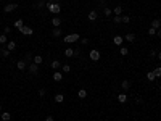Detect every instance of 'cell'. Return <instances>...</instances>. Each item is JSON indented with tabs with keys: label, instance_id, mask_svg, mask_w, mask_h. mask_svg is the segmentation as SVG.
I'll return each mask as SVG.
<instances>
[{
	"label": "cell",
	"instance_id": "obj_24",
	"mask_svg": "<svg viewBox=\"0 0 161 121\" xmlns=\"http://www.w3.org/2000/svg\"><path fill=\"white\" fill-rule=\"evenodd\" d=\"M50 66H52V68H53V70H56V68H60V66H61V63H60V62H58V60H53V62H52V63H50Z\"/></svg>",
	"mask_w": 161,
	"mask_h": 121
},
{
	"label": "cell",
	"instance_id": "obj_22",
	"mask_svg": "<svg viewBox=\"0 0 161 121\" xmlns=\"http://www.w3.org/2000/svg\"><path fill=\"white\" fill-rule=\"evenodd\" d=\"M118 100H119V103H126V102H127V95H126V94H119Z\"/></svg>",
	"mask_w": 161,
	"mask_h": 121
},
{
	"label": "cell",
	"instance_id": "obj_6",
	"mask_svg": "<svg viewBox=\"0 0 161 121\" xmlns=\"http://www.w3.org/2000/svg\"><path fill=\"white\" fill-rule=\"evenodd\" d=\"M26 66H28V62H26V60H19V62H16V68H18L19 71L26 70Z\"/></svg>",
	"mask_w": 161,
	"mask_h": 121
},
{
	"label": "cell",
	"instance_id": "obj_28",
	"mask_svg": "<svg viewBox=\"0 0 161 121\" xmlns=\"http://www.w3.org/2000/svg\"><path fill=\"white\" fill-rule=\"evenodd\" d=\"M147 79H148V81H155V79H156V77H155V73H153V71H148V73H147Z\"/></svg>",
	"mask_w": 161,
	"mask_h": 121
},
{
	"label": "cell",
	"instance_id": "obj_27",
	"mask_svg": "<svg viewBox=\"0 0 161 121\" xmlns=\"http://www.w3.org/2000/svg\"><path fill=\"white\" fill-rule=\"evenodd\" d=\"M42 62H43V60H42L40 55H36V57H34V60H32V63H36V65H40Z\"/></svg>",
	"mask_w": 161,
	"mask_h": 121
},
{
	"label": "cell",
	"instance_id": "obj_9",
	"mask_svg": "<svg viewBox=\"0 0 161 121\" xmlns=\"http://www.w3.org/2000/svg\"><path fill=\"white\" fill-rule=\"evenodd\" d=\"M113 42H114V45H123V42H124V37H121V36H114V39H113Z\"/></svg>",
	"mask_w": 161,
	"mask_h": 121
},
{
	"label": "cell",
	"instance_id": "obj_43",
	"mask_svg": "<svg viewBox=\"0 0 161 121\" xmlns=\"http://www.w3.org/2000/svg\"><path fill=\"white\" fill-rule=\"evenodd\" d=\"M158 58H159V60H161V52H159V53H158Z\"/></svg>",
	"mask_w": 161,
	"mask_h": 121
},
{
	"label": "cell",
	"instance_id": "obj_1",
	"mask_svg": "<svg viewBox=\"0 0 161 121\" xmlns=\"http://www.w3.org/2000/svg\"><path fill=\"white\" fill-rule=\"evenodd\" d=\"M47 8H49V11L53 13L55 16H58V13L61 11V5H60V3H56V2H53V0H49V3H47Z\"/></svg>",
	"mask_w": 161,
	"mask_h": 121
},
{
	"label": "cell",
	"instance_id": "obj_4",
	"mask_svg": "<svg viewBox=\"0 0 161 121\" xmlns=\"http://www.w3.org/2000/svg\"><path fill=\"white\" fill-rule=\"evenodd\" d=\"M89 57H90L92 62H98V60H100V52L97 49H92V50H90V53H89Z\"/></svg>",
	"mask_w": 161,
	"mask_h": 121
},
{
	"label": "cell",
	"instance_id": "obj_36",
	"mask_svg": "<svg viewBox=\"0 0 161 121\" xmlns=\"http://www.w3.org/2000/svg\"><path fill=\"white\" fill-rule=\"evenodd\" d=\"M32 60H34V57H32L31 53H28V55H26V62H32Z\"/></svg>",
	"mask_w": 161,
	"mask_h": 121
},
{
	"label": "cell",
	"instance_id": "obj_23",
	"mask_svg": "<svg viewBox=\"0 0 161 121\" xmlns=\"http://www.w3.org/2000/svg\"><path fill=\"white\" fill-rule=\"evenodd\" d=\"M124 39H126V41H127V42H134V41H135V34L129 32V34H127V36H126Z\"/></svg>",
	"mask_w": 161,
	"mask_h": 121
},
{
	"label": "cell",
	"instance_id": "obj_13",
	"mask_svg": "<svg viewBox=\"0 0 161 121\" xmlns=\"http://www.w3.org/2000/svg\"><path fill=\"white\" fill-rule=\"evenodd\" d=\"M52 24H53V28H60V24H61V19H60L58 16H53V19H52Z\"/></svg>",
	"mask_w": 161,
	"mask_h": 121
},
{
	"label": "cell",
	"instance_id": "obj_16",
	"mask_svg": "<svg viewBox=\"0 0 161 121\" xmlns=\"http://www.w3.org/2000/svg\"><path fill=\"white\" fill-rule=\"evenodd\" d=\"M0 118H2V121H10V119H11V115L7 113V111H3V113L0 115Z\"/></svg>",
	"mask_w": 161,
	"mask_h": 121
},
{
	"label": "cell",
	"instance_id": "obj_29",
	"mask_svg": "<svg viewBox=\"0 0 161 121\" xmlns=\"http://www.w3.org/2000/svg\"><path fill=\"white\" fill-rule=\"evenodd\" d=\"M153 73H155V77H161V66H156Z\"/></svg>",
	"mask_w": 161,
	"mask_h": 121
},
{
	"label": "cell",
	"instance_id": "obj_20",
	"mask_svg": "<svg viewBox=\"0 0 161 121\" xmlns=\"http://www.w3.org/2000/svg\"><path fill=\"white\" fill-rule=\"evenodd\" d=\"M113 13H114V16H121V13H123V8H121L119 5L113 8Z\"/></svg>",
	"mask_w": 161,
	"mask_h": 121
},
{
	"label": "cell",
	"instance_id": "obj_8",
	"mask_svg": "<svg viewBox=\"0 0 161 121\" xmlns=\"http://www.w3.org/2000/svg\"><path fill=\"white\" fill-rule=\"evenodd\" d=\"M37 71H39V65H36V63H31V65H29V73L37 74Z\"/></svg>",
	"mask_w": 161,
	"mask_h": 121
},
{
	"label": "cell",
	"instance_id": "obj_37",
	"mask_svg": "<svg viewBox=\"0 0 161 121\" xmlns=\"http://www.w3.org/2000/svg\"><path fill=\"white\" fill-rule=\"evenodd\" d=\"M121 18H123V23H129V21H130V18H129L127 15H126V16H121Z\"/></svg>",
	"mask_w": 161,
	"mask_h": 121
},
{
	"label": "cell",
	"instance_id": "obj_2",
	"mask_svg": "<svg viewBox=\"0 0 161 121\" xmlns=\"http://www.w3.org/2000/svg\"><path fill=\"white\" fill-rule=\"evenodd\" d=\"M79 39H81V36L74 32V34H69V36H64V37H63V41L66 42V44H71V42H77Z\"/></svg>",
	"mask_w": 161,
	"mask_h": 121
},
{
	"label": "cell",
	"instance_id": "obj_41",
	"mask_svg": "<svg viewBox=\"0 0 161 121\" xmlns=\"http://www.w3.org/2000/svg\"><path fill=\"white\" fill-rule=\"evenodd\" d=\"M81 42H82V44H84V45H85V44H89V39H85V37H84V39H82V41H81Z\"/></svg>",
	"mask_w": 161,
	"mask_h": 121
},
{
	"label": "cell",
	"instance_id": "obj_45",
	"mask_svg": "<svg viewBox=\"0 0 161 121\" xmlns=\"http://www.w3.org/2000/svg\"><path fill=\"white\" fill-rule=\"evenodd\" d=\"M0 111H2V107H0Z\"/></svg>",
	"mask_w": 161,
	"mask_h": 121
},
{
	"label": "cell",
	"instance_id": "obj_25",
	"mask_svg": "<svg viewBox=\"0 0 161 121\" xmlns=\"http://www.w3.org/2000/svg\"><path fill=\"white\" fill-rule=\"evenodd\" d=\"M52 36H53V37H60V36H61V29H60V28H53V34H52Z\"/></svg>",
	"mask_w": 161,
	"mask_h": 121
},
{
	"label": "cell",
	"instance_id": "obj_30",
	"mask_svg": "<svg viewBox=\"0 0 161 121\" xmlns=\"http://www.w3.org/2000/svg\"><path fill=\"white\" fill-rule=\"evenodd\" d=\"M7 41H8V37H7V34H0V44H7Z\"/></svg>",
	"mask_w": 161,
	"mask_h": 121
},
{
	"label": "cell",
	"instance_id": "obj_26",
	"mask_svg": "<svg viewBox=\"0 0 161 121\" xmlns=\"http://www.w3.org/2000/svg\"><path fill=\"white\" fill-rule=\"evenodd\" d=\"M63 100H64L63 94H56V95H55V102H56V103H61Z\"/></svg>",
	"mask_w": 161,
	"mask_h": 121
},
{
	"label": "cell",
	"instance_id": "obj_42",
	"mask_svg": "<svg viewBox=\"0 0 161 121\" xmlns=\"http://www.w3.org/2000/svg\"><path fill=\"white\" fill-rule=\"evenodd\" d=\"M156 36H158V37L161 39V29H158V31H156Z\"/></svg>",
	"mask_w": 161,
	"mask_h": 121
},
{
	"label": "cell",
	"instance_id": "obj_3",
	"mask_svg": "<svg viewBox=\"0 0 161 121\" xmlns=\"http://www.w3.org/2000/svg\"><path fill=\"white\" fill-rule=\"evenodd\" d=\"M15 10H18V3H16V2H10V3H7V5L3 7V11H5V13H11Z\"/></svg>",
	"mask_w": 161,
	"mask_h": 121
},
{
	"label": "cell",
	"instance_id": "obj_46",
	"mask_svg": "<svg viewBox=\"0 0 161 121\" xmlns=\"http://www.w3.org/2000/svg\"><path fill=\"white\" fill-rule=\"evenodd\" d=\"M0 2H2V0H0Z\"/></svg>",
	"mask_w": 161,
	"mask_h": 121
},
{
	"label": "cell",
	"instance_id": "obj_38",
	"mask_svg": "<svg viewBox=\"0 0 161 121\" xmlns=\"http://www.w3.org/2000/svg\"><path fill=\"white\" fill-rule=\"evenodd\" d=\"M10 32H11V28H10V26H7V28L3 29V34H10Z\"/></svg>",
	"mask_w": 161,
	"mask_h": 121
},
{
	"label": "cell",
	"instance_id": "obj_5",
	"mask_svg": "<svg viewBox=\"0 0 161 121\" xmlns=\"http://www.w3.org/2000/svg\"><path fill=\"white\" fill-rule=\"evenodd\" d=\"M19 32L23 34V36H32V32H34V31H32V28H29V26H26V24H24L23 28L19 29Z\"/></svg>",
	"mask_w": 161,
	"mask_h": 121
},
{
	"label": "cell",
	"instance_id": "obj_40",
	"mask_svg": "<svg viewBox=\"0 0 161 121\" xmlns=\"http://www.w3.org/2000/svg\"><path fill=\"white\" fill-rule=\"evenodd\" d=\"M45 121H55V119H53V116H50V115H49V116L45 118Z\"/></svg>",
	"mask_w": 161,
	"mask_h": 121
},
{
	"label": "cell",
	"instance_id": "obj_33",
	"mask_svg": "<svg viewBox=\"0 0 161 121\" xmlns=\"http://www.w3.org/2000/svg\"><path fill=\"white\" fill-rule=\"evenodd\" d=\"M113 23H116V24L123 23V18H121V16H114V18H113Z\"/></svg>",
	"mask_w": 161,
	"mask_h": 121
},
{
	"label": "cell",
	"instance_id": "obj_31",
	"mask_svg": "<svg viewBox=\"0 0 161 121\" xmlns=\"http://www.w3.org/2000/svg\"><path fill=\"white\" fill-rule=\"evenodd\" d=\"M111 13H113V10H111V8H108V7H105V10H103V15H105L106 18H108V16H111Z\"/></svg>",
	"mask_w": 161,
	"mask_h": 121
},
{
	"label": "cell",
	"instance_id": "obj_32",
	"mask_svg": "<svg viewBox=\"0 0 161 121\" xmlns=\"http://www.w3.org/2000/svg\"><path fill=\"white\" fill-rule=\"evenodd\" d=\"M61 71H63V73H69V71H71V66H69V65H63V66H61Z\"/></svg>",
	"mask_w": 161,
	"mask_h": 121
},
{
	"label": "cell",
	"instance_id": "obj_11",
	"mask_svg": "<svg viewBox=\"0 0 161 121\" xmlns=\"http://www.w3.org/2000/svg\"><path fill=\"white\" fill-rule=\"evenodd\" d=\"M121 89H123V90H129V89H130V81L124 79L123 83H121Z\"/></svg>",
	"mask_w": 161,
	"mask_h": 121
},
{
	"label": "cell",
	"instance_id": "obj_18",
	"mask_svg": "<svg viewBox=\"0 0 161 121\" xmlns=\"http://www.w3.org/2000/svg\"><path fill=\"white\" fill-rule=\"evenodd\" d=\"M119 53L123 55V57H126V55L129 53V49H127V47H124V45H121L119 47Z\"/></svg>",
	"mask_w": 161,
	"mask_h": 121
},
{
	"label": "cell",
	"instance_id": "obj_39",
	"mask_svg": "<svg viewBox=\"0 0 161 121\" xmlns=\"http://www.w3.org/2000/svg\"><path fill=\"white\" fill-rule=\"evenodd\" d=\"M45 89H40V90H39V95H40V97H45Z\"/></svg>",
	"mask_w": 161,
	"mask_h": 121
},
{
	"label": "cell",
	"instance_id": "obj_17",
	"mask_svg": "<svg viewBox=\"0 0 161 121\" xmlns=\"http://www.w3.org/2000/svg\"><path fill=\"white\" fill-rule=\"evenodd\" d=\"M0 55H2L3 58H8L10 57V50H7L5 47H3V49H0Z\"/></svg>",
	"mask_w": 161,
	"mask_h": 121
},
{
	"label": "cell",
	"instance_id": "obj_7",
	"mask_svg": "<svg viewBox=\"0 0 161 121\" xmlns=\"http://www.w3.org/2000/svg\"><path fill=\"white\" fill-rule=\"evenodd\" d=\"M52 77H53V81H55V83H60V81L63 79V73H61V71H55Z\"/></svg>",
	"mask_w": 161,
	"mask_h": 121
},
{
	"label": "cell",
	"instance_id": "obj_15",
	"mask_svg": "<svg viewBox=\"0 0 161 121\" xmlns=\"http://www.w3.org/2000/svg\"><path fill=\"white\" fill-rule=\"evenodd\" d=\"M77 97H79V98H85L87 97V90L85 89H79V90H77Z\"/></svg>",
	"mask_w": 161,
	"mask_h": 121
},
{
	"label": "cell",
	"instance_id": "obj_44",
	"mask_svg": "<svg viewBox=\"0 0 161 121\" xmlns=\"http://www.w3.org/2000/svg\"><path fill=\"white\" fill-rule=\"evenodd\" d=\"M10 2H16V0H10Z\"/></svg>",
	"mask_w": 161,
	"mask_h": 121
},
{
	"label": "cell",
	"instance_id": "obj_10",
	"mask_svg": "<svg viewBox=\"0 0 161 121\" xmlns=\"http://www.w3.org/2000/svg\"><path fill=\"white\" fill-rule=\"evenodd\" d=\"M5 49H7V50H10V52H13V50L16 49V41H10V42L7 44Z\"/></svg>",
	"mask_w": 161,
	"mask_h": 121
},
{
	"label": "cell",
	"instance_id": "obj_12",
	"mask_svg": "<svg viewBox=\"0 0 161 121\" xmlns=\"http://www.w3.org/2000/svg\"><path fill=\"white\" fill-rule=\"evenodd\" d=\"M97 11H95V10H92V11H89V15H87V18H89V21H95V19H97Z\"/></svg>",
	"mask_w": 161,
	"mask_h": 121
},
{
	"label": "cell",
	"instance_id": "obj_35",
	"mask_svg": "<svg viewBox=\"0 0 161 121\" xmlns=\"http://www.w3.org/2000/svg\"><path fill=\"white\" fill-rule=\"evenodd\" d=\"M148 36H156V29L150 28V29H148Z\"/></svg>",
	"mask_w": 161,
	"mask_h": 121
},
{
	"label": "cell",
	"instance_id": "obj_21",
	"mask_svg": "<svg viewBox=\"0 0 161 121\" xmlns=\"http://www.w3.org/2000/svg\"><path fill=\"white\" fill-rule=\"evenodd\" d=\"M64 57H74V49H66L64 50Z\"/></svg>",
	"mask_w": 161,
	"mask_h": 121
},
{
	"label": "cell",
	"instance_id": "obj_14",
	"mask_svg": "<svg viewBox=\"0 0 161 121\" xmlns=\"http://www.w3.org/2000/svg\"><path fill=\"white\" fill-rule=\"evenodd\" d=\"M151 28L158 31V29L161 28V21H159V19H153V21H151Z\"/></svg>",
	"mask_w": 161,
	"mask_h": 121
},
{
	"label": "cell",
	"instance_id": "obj_34",
	"mask_svg": "<svg viewBox=\"0 0 161 121\" xmlns=\"http://www.w3.org/2000/svg\"><path fill=\"white\" fill-rule=\"evenodd\" d=\"M36 7L37 8H43V7H45V2H43V0H39V2L36 3Z\"/></svg>",
	"mask_w": 161,
	"mask_h": 121
},
{
	"label": "cell",
	"instance_id": "obj_19",
	"mask_svg": "<svg viewBox=\"0 0 161 121\" xmlns=\"http://www.w3.org/2000/svg\"><path fill=\"white\" fill-rule=\"evenodd\" d=\"M13 24H15V28H16V29H21V28L24 26V21H23V19H16Z\"/></svg>",
	"mask_w": 161,
	"mask_h": 121
}]
</instances>
